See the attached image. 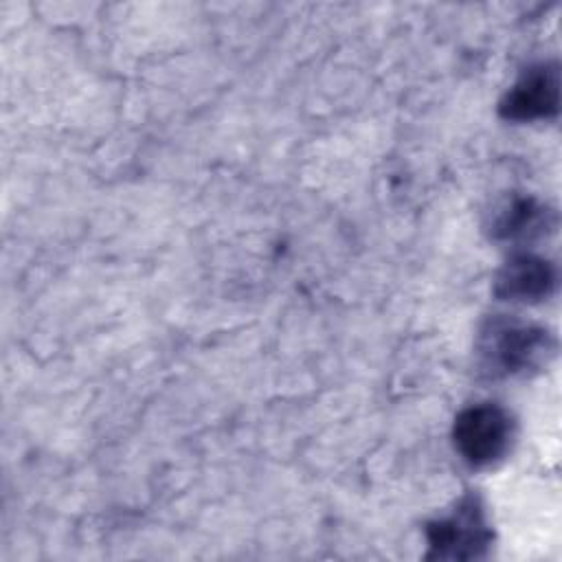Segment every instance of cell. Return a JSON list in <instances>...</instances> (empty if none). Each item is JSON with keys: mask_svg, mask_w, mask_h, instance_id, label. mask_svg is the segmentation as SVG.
I'll return each instance as SVG.
<instances>
[{"mask_svg": "<svg viewBox=\"0 0 562 562\" xmlns=\"http://www.w3.org/2000/svg\"><path fill=\"white\" fill-rule=\"evenodd\" d=\"M555 349L553 336L538 325L496 316L487 321L479 338L481 367L492 378L522 375L547 364Z\"/></svg>", "mask_w": 562, "mask_h": 562, "instance_id": "cell-1", "label": "cell"}, {"mask_svg": "<svg viewBox=\"0 0 562 562\" xmlns=\"http://www.w3.org/2000/svg\"><path fill=\"white\" fill-rule=\"evenodd\" d=\"M452 437L459 454L470 465L485 468L501 461L509 452L514 439V419L494 402L474 404L457 415Z\"/></svg>", "mask_w": 562, "mask_h": 562, "instance_id": "cell-2", "label": "cell"}, {"mask_svg": "<svg viewBox=\"0 0 562 562\" xmlns=\"http://www.w3.org/2000/svg\"><path fill=\"white\" fill-rule=\"evenodd\" d=\"M428 558L472 560L481 558L492 540L483 509L476 498H463L457 509L428 525Z\"/></svg>", "mask_w": 562, "mask_h": 562, "instance_id": "cell-3", "label": "cell"}, {"mask_svg": "<svg viewBox=\"0 0 562 562\" xmlns=\"http://www.w3.org/2000/svg\"><path fill=\"white\" fill-rule=\"evenodd\" d=\"M560 77L553 61L529 66L501 101V114L512 121H536L558 114Z\"/></svg>", "mask_w": 562, "mask_h": 562, "instance_id": "cell-4", "label": "cell"}, {"mask_svg": "<svg viewBox=\"0 0 562 562\" xmlns=\"http://www.w3.org/2000/svg\"><path fill=\"white\" fill-rule=\"evenodd\" d=\"M555 288V268L549 259L516 252L496 274L494 292L505 301L516 303H538L547 299Z\"/></svg>", "mask_w": 562, "mask_h": 562, "instance_id": "cell-5", "label": "cell"}, {"mask_svg": "<svg viewBox=\"0 0 562 562\" xmlns=\"http://www.w3.org/2000/svg\"><path fill=\"white\" fill-rule=\"evenodd\" d=\"M549 226L547 206L538 204L533 198H516L512 200L496 217L494 231L498 237L518 239L540 235L542 228Z\"/></svg>", "mask_w": 562, "mask_h": 562, "instance_id": "cell-6", "label": "cell"}]
</instances>
